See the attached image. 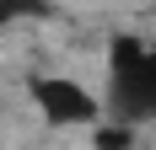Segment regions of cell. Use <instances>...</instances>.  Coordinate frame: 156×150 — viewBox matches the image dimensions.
<instances>
[{
	"label": "cell",
	"instance_id": "obj_2",
	"mask_svg": "<svg viewBox=\"0 0 156 150\" xmlns=\"http://www.w3.org/2000/svg\"><path fill=\"white\" fill-rule=\"evenodd\" d=\"M32 102L43 107L48 123H92V113H97L92 97L76 80H59V75H38L32 80Z\"/></svg>",
	"mask_w": 156,
	"mask_h": 150
},
{
	"label": "cell",
	"instance_id": "obj_1",
	"mask_svg": "<svg viewBox=\"0 0 156 150\" xmlns=\"http://www.w3.org/2000/svg\"><path fill=\"white\" fill-rule=\"evenodd\" d=\"M113 107L124 118H156V54L129 32L113 38Z\"/></svg>",
	"mask_w": 156,
	"mask_h": 150
},
{
	"label": "cell",
	"instance_id": "obj_4",
	"mask_svg": "<svg viewBox=\"0 0 156 150\" xmlns=\"http://www.w3.org/2000/svg\"><path fill=\"white\" fill-rule=\"evenodd\" d=\"M124 139H129L124 129H102V134H97V145H108V150H113V145H124Z\"/></svg>",
	"mask_w": 156,
	"mask_h": 150
},
{
	"label": "cell",
	"instance_id": "obj_3",
	"mask_svg": "<svg viewBox=\"0 0 156 150\" xmlns=\"http://www.w3.org/2000/svg\"><path fill=\"white\" fill-rule=\"evenodd\" d=\"M32 11H43V0H0V27H11L16 16H32Z\"/></svg>",
	"mask_w": 156,
	"mask_h": 150
}]
</instances>
